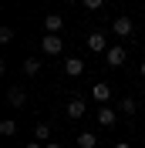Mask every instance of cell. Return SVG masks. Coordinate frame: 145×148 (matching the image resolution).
<instances>
[{"label":"cell","mask_w":145,"mask_h":148,"mask_svg":"<svg viewBox=\"0 0 145 148\" xmlns=\"http://www.w3.org/2000/svg\"><path fill=\"white\" fill-rule=\"evenodd\" d=\"M98 121H101V125H105V128H111V125H115V121H118L115 108H108V104H101V108H98Z\"/></svg>","instance_id":"cell-10"},{"label":"cell","mask_w":145,"mask_h":148,"mask_svg":"<svg viewBox=\"0 0 145 148\" xmlns=\"http://www.w3.org/2000/svg\"><path fill=\"white\" fill-rule=\"evenodd\" d=\"M91 98H95V101H98V108H101V104H105V101L111 98V88H108L105 81H98L95 88H91Z\"/></svg>","instance_id":"cell-7"},{"label":"cell","mask_w":145,"mask_h":148,"mask_svg":"<svg viewBox=\"0 0 145 148\" xmlns=\"http://www.w3.org/2000/svg\"><path fill=\"white\" fill-rule=\"evenodd\" d=\"M138 71H142V77H145V64H138Z\"/></svg>","instance_id":"cell-21"},{"label":"cell","mask_w":145,"mask_h":148,"mask_svg":"<svg viewBox=\"0 0 145 148\" xmlns=\"http://www.w3.org/2000/svg\"><path fill=\"white\" fill-rule=\"evenodd\" d=\"M74 145H78V148H98V138H95L91 131H81V135H78V141H74Z\"/></svg>","instance_id":"cell-12"},{"label":"cell","mask_w":145,"mask_h":148,"mask_svg":"<svg viewBox=\"0 0 145 148\" xmlns=\"http://www.w3.org/2000/svg\"><path fill=\"white\" fill-rule=\"evenodd\" d=\"M24 74H27V77L41 74V61H37V57H27V61H24Z\"/></svg>","instance_id":"cell-13"},{"label":"cell","mask_w":145,"mask_h":148,"mask_svg":"<svg viewBox=\"0 0 145 148\" xmlns=\"http://www.w3.org/2000/svg\"><path fill=\"white\" fill-rule=\"evenodd\" d=\"M115 148H132V145H128V141H115Z\"/></svg>","instance_id":"cell-18"},{"label":"cell","mask_w":145,"mask_h":148,"mask_svg":"<svg viewBox=\"0 0 145 148\" xmlns=\"http://www.w3.org/2000/svg\"><path fill=\"white\" fill-rule=\"evenodd\" d=\"M51 138V125H47V121H37L34 125V141H47Z\"/></svg>","instance_id":"cell-11"},{"label":"cell","mask_w":145,"mask_h":148,"mask_svg":"<svg viewBox=\"0 0 145 148\" xmlns=\"http://www.w3.org/2000/svg\"><path fill=\"white\" fill-rule=\"evenodd\" d=\"M84 44H88V51H95V54H105V51H108V37L101 34V30H95V34L84 37Z\"/></svg>","instance_id":"cell-2"},{"label":"cell","mask_w":145,"mask_h":148,"mask_svg":"<svg viewBox=\"0 0 145 148\" xmlns=\"http://www.w3.org/2000/svg\"><path fill=\"white\" fill-rule=\"evenodd\" d=\"M41 51H44L47 57H57V54L64 51V40H61L57 34H47V37H41Z\"/></svg>","instance_id":"cell-1"},{"label":"cell","mask_w":145,"mask_h":148,"mask_svg":"<svg viewBox=\"0 0 145 148\" xmlns=\"http://www.w3.org/2000/svg\"><path fill=\"white\" fill-rule=\"evenodd\" d=\"M81 3H84L88 10H101V7H105V0H81Z\"/></svg>","instance_id":"cell-17"},{"label":"cell","mask_w":145,"mask_h":148,"mask_svg":"<svg viewBox=\"0 0 145 148\" xmlns=\"http://www.w3.org/2000/svg\"><path fill=\"white\" fill-rule=\"evenodd\" d=\"M64 74H68V77H81L84 74V61L81 57H68V61H64Z\"/></svg>","instance_id":"cell-5"},{"label":"cell","mask_w":145,"mask_h":148,"mask_svg":"<svg viewBox=\"0 0 145 148\" xmlns=\"http://www.w3.org/2000/svg\"><path fill=\"white\" fill-rule=\"evenodd\" d=\"M135 98H122V111H125V114H135Z\"/></svg>","instance_id":"cell-15"},{"label":"cell","mask_w":145,"mask_h":148,"mask_svg":"<svg viewBox=\"0 0 145 148\" xmlns=\"http://www.w3.org/2000/svg\"><path fill=\"white\" fill-rule=\"evenodd\" d=\"M44 30H47V34H61V30H64V17H61V14H47V17H44Z\"/></svg>","instance_id":"cell-6"},{"label":"cell","mask_w":145,"mask_h":148,"mask_svg":"<svg viewBox=\"0 0 145 148\" xmlns=\"http://www.w3.org/2000/svg\"><path fill=\"white\" fill-rule=\"evenodd\" d=\"M84 111H88L84 98H71V101H68V118H81Z\"/></svg>","instance_id":"cell-9"},{"label":"cell","mask_w":145,"mask_h":148,"mask_svg":"<svg viewBox=\"0 0 145 148\" xmlns=\"http://www.w3.org/2000/svg\"><path fill=\"white\" fill-rule=\"evenodd\" d=\"M10 40H14V30H10V27H0V44H10Z\"/></svg>","instance_id":"cell-16"},{"label":"cell","mask_w":145,"mask_h":148,"mask_svg":"<svg viewBox=\"0 0 145 148\" xmlns=\"http://www.w3.org/2000/svg\"><path fill=\"white\" fill-rule=\"evenodd\" d=\"M14 131H17V121H14V118H3V121H0V135H3V138H10Z\"/></svg>","instance_id":"cell-14"},{"label":"cell","mask_w":145,"mask_h":148,"mask_svg":"<svg viewBox=\"0 0 145 148\" xmlns=\"http://www.w3.org/2000/svg\"><path fill=\"white\" fill-rule=\"evenodd\" d=\"M7 101L14 108H24L27 104V91H20V88H7Z\"/></svg>","instance_id":"cell-8"},{"label":"cell","mask_w":145,"mask_h":148,"mask_svg":"<svg viewBox=\"0 0 145 148\" xmlns=\"http://www.w3.org/2000/svg\"><path fill=\"white\" fill-rule=\"evenodd\" d=\"M27 148H44V145H41V141H30V145H27Z\"/></svg>","instance_id":"cell-19"},{"label":"cell","mask_w":145,"mask_h":148,"mask_svg":"<svg viewBox=\"0 0 145 148\" xmlns=\"http://www.w3.org/2000/svg\"><path fill=\"white\" fill-rule=\"evenodd\" d=\"M44 148H61V145H54V141H47V145H44Z\"/></svg>","instance_id":"cell-20"},{"label":"cell","mask_w":145,"mask_h":148,"mask_svg":"<svg viewBox=\"0 0 145 148\" xmlns=\"http://www.w3.org/2000/svg\"><path fill=\"white\" fill-rule=\"evenodd\" d=\"M125 57H128L125 47H108V51H105V64H108V67H122Z\"/></svg>","instance_id":"cell-4"},{"label":"cell","mask_w":145,"mask_h":148,"mask_svg":"<svg viewBox=\"0 0 145 148\" xmlns=\"http://www.w3.org/2000/svg\"><path fill=\"white\" fill-rule=\"evenodd\" d=\"M111 30H115V37H132L135 34V24H132V17H115V24H111Z\"/></svg>","instance_id":"cell-3"}]
</instances>
